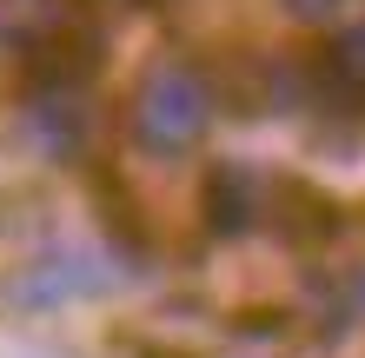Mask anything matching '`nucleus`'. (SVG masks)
Instances as JSON below:
<instances>
[{
    "label": "nucleus",
    "mask_w": 365,
    "mask_h": 358,
    "mask_svg": "<svg viewBox=\"0 0 365 358\" xmlns=\"http://www.w3.org/2000/svg\"><path fill=\"white\" fill-rule=\"evenodd\" d=\"M212 120H220V100H212L206 67L166 53L133 80V100H126V139L140 146L146 159H186L200 153Z\"/></svg>",
    "instance_id": "f257e3e1"
},
{
    "label": "nucleus",
    "mask_w": 365,
    "mask_h": 358,
    "mask_svg": "<svg viewBox=\"0 0 365 358\" xmlns=\"http://www.w3.org/2000/svg\"><path fill=\"white\" fill-rule=\"evenodd\" d=\"M319 80H326V93L339 107H359L365 113V20H346L326 53H319Z\"/></svg>",
    "instance_id": "f03ea898"
},
{
    "label": "nucleus",
    "mask_w": 365,
    "mask_h": 358,
    "mask_svg": "<svg viewBox=\"0 0 365 358\" xmlns=\"http://www.w3.org/2000/svg\"><path fill=\"white\" fill-rule=\"evenodd\" d=\"M292 20H306V27H326V20H339V14H352V0H279Z\"/></svg>",
    "instance_id": "7ed1b4c3"
},
{
    "label": "nucleus",
    "mask_w": 365,
    "mask_h": 358,
    "mask_svg": "<svg viewBox=\"0 0 365 358\" xmlns=\"http://www.w3.org/2000/svg\"><path fill=\"white\" fill-rule=\"evenodd\" d=\"M126 7H146V0H126Z\"/></svg>",
    "instance_id": "20e7f679"
}]
</instances>
